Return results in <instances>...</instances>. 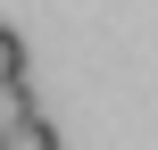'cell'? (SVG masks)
Listing matches in <instances>:
<instances>
[{"mask_svg": "<svg viewBox=\"0 0 158 150\" xmlns=\"http://www.w3.org/2000/svg\"><path fill=\"white\" fill-rule=\"evenodd\" d=\"M0 150H58V125H50L42 109H25V117L0 125Z\"/></svg>", "mask_w": 158, "mask_h": 150, "instance_id": "cell-1", "label": "cell"}, {"mask_svg": "<svg viewBox=\"0 0 158 150\" xmlns=\"http://www.w3.org/2000/svg\"><path fill=\"white\" fill-rule=\"evenodd\" d=\"M0 84H25V42L0 25Z\"/></svg>", "mask_w": 158, "mask_h": 150, "instance_id": "cell-2", "label": "cell"}]
</instances>
